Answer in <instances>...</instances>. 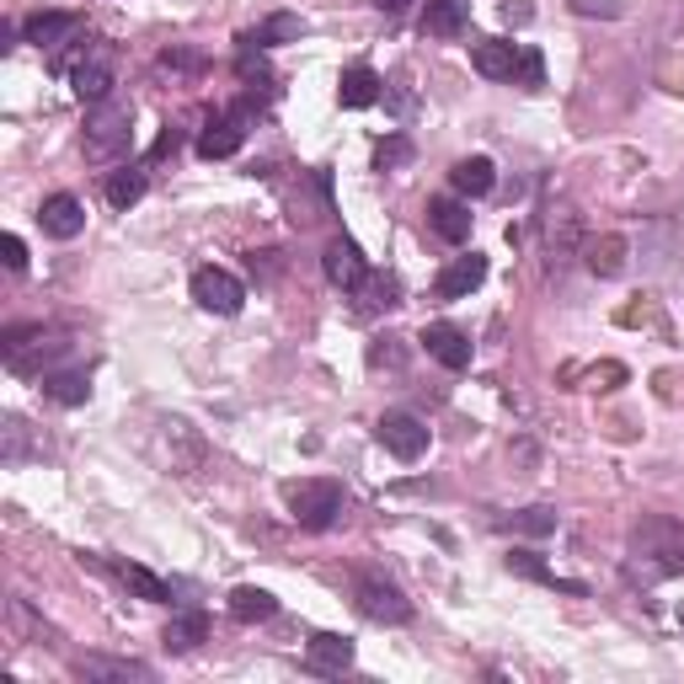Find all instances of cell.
<instances>
[{"label": "cell", "instance_id": "obj_1", "mask_svg": "<svg viewBox=\"0 0 684 684\" xmlns=\"http://www.w3.org/2000/svg\"><path fill=\"white\" fill-rule=\"evenodd\" d=\"M134 145V108L128 102H97V113L86 119V156L91 161H119Z\"/></svg>", "mask_w": 684, "mask_h": 684}, {"label": "cell", "instance_id": "obj_2", "mask_svg": "<svg viewBox=\"0 0 684 684\" xmlns=\"http://www.w3.org/2000/svg\"><path fill=\"white\" fill-rule=\"evenodd\" d=\"M0 354H5V363H11L16 374H38L43 363H54L65 354V337L48 332V326H11L5 343H0Z\"/></svg>", "mask_w": 684, "mask_h": 684}, {"label": "cell", "instance_id": "obj_3", "mask_svg": "<svg viewBox=\"0 0 684 684\" xmlns=\"http://www.w3.org/2000/svg\"><path fill=\"white\" fill-rule=\"evenodd\" d=\"M637 562H652V572H680L684 567V524L680 519H647L637 524Z\"/></svg>", "mask_w": 684, "mask_h": 684}, {"label": "cell", "instance_id": "obj_4", "mask_svg": "<svg viewBox=\"0 0 684 684\" xmlns=\"http://www.w3.org/2000/svg\"><path fill=\"white\" fill-rule=\"evenodd\" d=\"M289 508H294V519L305 524V529H332L337 524V514H343V486L337 482H294L289 492Z\"/></svg>", "mask_w": 684, "mask_h": 684}, {"label": "cell", "instance_id": "obj_5", "mask_svg": "<svg viewBox=\"0 0 684 684\" xmlns=\"http://www.w3.org/2000/svg\"><path fill=\"white\" fill-rule=\"evenodd\" d=\"M70 86H76L81 102H108L113 86H119V76H113V48H108V43H91L81 65H70Z\"/></svg>", "mask_w": 684, "mask_h": 684}, {"label": "cell", "instance_id": "obj_6", "mask_svg": "<svg viewBox=\"0 0 684 684\" xmlns=\"http://www.w3.org/2000/svg\"><path fill=\"white\" fill-rule=\"evenodd\" d=\"M193 300H199L203 311H214V316H236L246 305V289L236 273H225V268H199L193 273Z\"/></svg>", "mask_w": 684, "mask_h": 684}, {"label": "cell", "instance_id": "obj_7", "mask_svg": "<svg viewBox=\"0 0 684 684\" xmlns=\"http://www.w3.org/2000/svg\"><path fill=\"white\" fill-rule=\"evenodd\" d=\"M359 609L369 620H380V626H406V620H412V604H406L402 588L385 583V578H359Z\"/></svg>", "mask_w": 684, "mask_h": 684}, {"label": "cell", "instance_id": "obj_8", "mask_svg": "<svg viewBox=\"0 0 684 684\" xmlns=\"http://www.w3.org/2000/svg\"><path fill=\"white\" fill-rule=\"evenodd\" d=\"M380 444H385L396 460L412 466V460L428 455V428H423L412 412H385V417H380Z\"/></svg>", "mask_w": 684, "mask_h": 684}, {"label": "cell", "instance_id": "obj_9", "mask_svg": "<svg viewBox=\"0 0 684 684\" xmlns=\"http://www.w3.org/2000/svg\"><path fill=\"white\" fill-rule=\"evenodd\" d=\"M38 220H43V231L54 236V242H76L86 231V203L76 199V193H48L38 209Z\"/></svg>", "mask_w": 684, "mask_h": 684}, {"label": "cell", "instance_id": "obj_10", "mask_svg": "<svg viewBox=\"0 0 684 684\" xmlns=\"http://www.w3.org/2000/svg\"><path fill=\"white\" fill-rule=\"evenodd\" d=\"M326 279L337 283V289H363L369 283V262H363V251L354 242H332L322 257Z\"/></svg>", "mask_w": 684, "mask_h": 684}, {"label": "cell", "instance_id": "obj_11", "mask_svg": "<svg viewBox=\"0 0 684 684\" xmlns=\"http://www.w3.org/2000/svg\"><path fill=\"white\" fill-rule=\"evenodd\" d=\"M423 348H428L444 369H466V363H471V337H466L460 326H449V322L423 326Z\"/></svg>", "mask_w": 684, "mask_h": 684}, {"label": "cell", "instance_id": "obj_12", "mask_svg": "<svg viewBox=\"0 0 684 684\" xmlns=\"http://www.w3.org/2000/svg\"><path fill=\"white\" fill-rule=\"evenodd\" d=\"M246 128H242V113H225V119H209V128L199 134V156L203 161H231L242 150Z\"/></svg>", "mask_w": 684, "mask_h": 684}, {"label": "cell", "instance_id": "obj_13", "mask_svg": "<svg viewBox=\"0 0 684 684\" xmlns=\"http://www.w3.org/2000/svg\"><path fill=\"white\" fill-rule=\"evenodd\" d=\"M482 279H486V257H482V251L455 257V262L439 273V300H466L471 289H482Z\"/></svg>", "mask_w": 684, "mask_h": 684}, {"label": "cell", "instance_id": "obj_14", "mask_svg": "<svg viewBox=\"0 0 684 684\" xmlns=\"http://www.w3.org/2000/svg\"><path fill=\"white\" fill-rule=\"evenodd\" d=\"M471 65L482 70L486 81H514V65H519V43H508V38H482V43H476V54H471Z\"/></svg>", "mask_w": 684, "mask_h": 684}, {"label": "cell", "instance_id": "obj_15", "mask_svg": "<svg viewBox=\"0 0 684 684\" xmlns=\"http://www.w3.org/2000/svg\"><path fill=\"white\" fill-rule=\"evenodd\" d=\"M76 27H81V16H76V11H38V16H27V22H22V38L38 43V48H54L59 38H70Z\"/></svg>", "mask_w": 684, "mask_h": 684}, {"label": "cell", "instance_id": "obj_16", "mask_svg": "<svg viewBox=\"0 0 684 684\" xmlns=\"http://www.w3.org/2000/svg\"><path fill=\"white\" fill-rule=\"evenodd\" d=\"M428 225H434L449 246L471 242V209H466L460 199H434L428 203Z\"/></svg>", "mask_w": 684, "mask_h": 684}, {"label": "cell", "instance_id": "obj_17", "mask_svg": "<svg viewBox=\"0 0 684 684\" xmlns=\"http://www.w3.org/2000/svg\"><path fill=\"white\" fill-rule=\"evenodd\" d=\"M449 182H455L460 199H482V193H492V182H497V166L486 161V156H466V161H455Z\"/></svg>", "mask_w": 684, "mask_h": 684}, {"label": "cell", "instance_id": "obj_18", "mask_svg": "<svg viewBox=\"0 0 684 684\" xmlns=\"http://www.w3.org/2000/svg\"><path fill=\"white\" fill-rule=\"evenodd\" d=\"M311 669L316 674H343L348 663H354V642L348 637H337V631H322V637H311Z\"/></svg>", "mask_w": 684, "mask_h": 684}, {"label": "cell", "instance_id": "obj_19", "mask_svg": "<svg viewBox=\"0 0 684 684\" xmlns=\"http://www.w3.org/2000/svg\"><path fill=\"white\" fill-rule=\"evenodd\" d=\"M466 22H471V0H428V11H423V33H434V38H455Z\"/></svg>", "mask_w": 684, "mask_h": 684}, {"label": "cell", "instance_id": "obj_20", "mask_svg": "<svg viewBox=\"0 0 684 684\" xmlns=\"http://www.w3.org/2000/svg\"><path fill=\"white\" fill-rule=\"evenodd\" d=\"M43 391H48V402L81 406L86 396H91V380H86V369H48V374H43Z\"/></svg>", "mask_w": 684, "mask_h": 684}, {"label": "cell", "instance_id": "obj_21", "mask_svg": "<svg viewBox=\"0 0 684 684\" xmlns=\"http://www.w3.org/2000/svg\"><path fill=\"white\" fill-rule=\"evenodd\" d=\"M113 572H119V583L134 594V599H150V604H166L171 599V588H166L161 578L150 572V567H139V562H113Z\"/></svg>", "mask_w": 684, "mask_h": 684}, {"label": "cell", "instance_id": "obj_22", "mask_svg": "<svg viewBox=\"0 0 684 684\" xmlns=\"http://www.w3.org/2000/svg\"><path fill=\"white\" fill-rule=\"evenodd\" d=\"M300 38H305V22L294 11H279V16L257 22V33L246 38V48H279V43H300Z\"/></svg>", "mask_w": 684, "mask_h": 684}, {"label": "cell", "instance_id": "obj_23", "mask_svg": "<svg viewBox=\"0 0 684 684\" xmlns=\"http://www.w3.org/2000/svg\"><path fill=\"white\" fill-rule=\"evenodd\" d=\"M337 97H343V108H374L380 102V76L369 65H354V70H343Z\"/></svg>", "mask_w": 684, "mask_h": 684}, {"label": "cell", "instance_id": "obj_24", "mask_svg": "<svg viewBox=\"0 0 684 684\" xmlns=\"http://www.w3.org/2000/svg\"><path fill=\"white\" fill-rule=\"evenodd\" d=\"M231 615H236L242 626H257V620H273V615H279V599H273L268 588H251V583H246V588L231 594Z\"/></svg>", "mask_w": 684, "mask_h": 684}, {"label": "cell", "instance_id": "obj_25", "mask_svg": "<svg viewBox=\"0 0 684 684\" xmlns=\"http://www.w3.org/2000/svg\"><path fill=\"white\" fill-rule=\"evenodd\" d=\"M588 273H599V279L626 273V242H620V236H599V242H588Z\"/></svg>", "mask_w": 684, "mask_h": 684}, {"label": "cell", "instance_id": "obj_26", "mask_svg": "<svg viewBox=\"0 0 684 684\" xmlns=\"http://www.w3.org/2000/svg\"><path fill=\"white\" fill-rule=\"evenodd\" d=\"M203 637H209V615H199V609H188V615H177V620L166 626V647H171V652H193Z\"/></svg>", "mask_w": 684, "mask_h": 684}, {"label": "cell", "instance_id": "obj_27", "mask_svg": "<svg viewBox=\"0 0 684 684\" xmlns=\"http://www.w3.org/2000/svg\"><path fill=\"white\" fill-rule=\"evenodd\" d=\"M76 674L81 680H150L145 663H119V658H81Z\"/></svg>", "mask_w": 684, "mask_h": 684}, {"label": "cell", "instance_id": "obj_28", "mask_svg": "<svg viewBox=\"0 0 684 684\" xmlns=\"http://www.w3.org/2000/svg\"><path fill=\"white\" fill-rule=\"evenodd\" d=\"M139 199H145V171L119 166V171L108 177V203H113V209H134Z\"/></svg>", "mask_w": 684, "mask_h": 684}, {"label": "cell", "instance_id": "obj_29", "mask_svg": "<svg viewBox=\"0 0 684 684\" xmlns=\"http://www.w3.org/2000/svg\"><path fill=\"white\" fill-rule=\"evenodd\" d=\"M406 161H412V139H406V134H391V139L374 145V166H380V171H396V166H406Z\"/></svg>", "mask_w": 684, "mask_h": 684}, {"label": "cell", "instance_id": "obj_30", "mask_svg": "<svg viewBox=\"0 0 684 684\" xmlns=\"http://www.w3.org/2000/svg\"><path fill=\"white\" fill-rule=\"evenodd\" d=\"M514 81H519V86H546V59H540V48H519Z\"/></svg>", "mask_w": 684, "mask_h": 684}, {"label": "cell", "instance_id": "obj_31", "mask_svg": "<svg viewBox=\"0 0 684 684\" xmlns=\"http://www.w3.org/2000/svg\"><path fill=\"white\" fill-rule=\"evenodd\" d=\"M514 529H524V535H551V529H557V514H551V508H524V514H514Z\"/></svg>", "mask_w": 684, "mask_h": 684}, {"label": "cell", "instance_id": "obj_32", "mask_svg": "<svg viewBox=\"0 0 684 684\" xmlns=\"http://www.w3.org/2000/svg\"><path fill=\"white\" fill-rule=\"evenodd\" d=\"M0 257H5L11 273H22V268H27V246H22V236H0Z\"/></svg>", "mask_w": 684, "mask_h": 684}, {"label": "cell", "instance_id": "obj_33", "mask_svg": "<svg viewBox=\"0 0 684 684\" xmlns=\"http://www.w3.org/2000/svg\"><path fill=\"white\" fill-rule=\"evenodd\" d=\"M236 76H242V81H262V86H268V65H262V59L246 48L242 59H236Z\"/></svg>", "mask_w": 684, "mask_h": 684}, {"label": "cell", "instance_id": "obj_34", "mask_svg": "<svg viewBox=\"0 0 684 684\" xmlns=\"http://www.w3.org/2000/svg\"><path fill=\"white\" fill-rule=\"evenodd\" d=\"M171 150H177V134L166 128V134H161V145H156V161H161V156H171Z\"/></svg>", "mask_w": 684, "mask_h": 684}, {"label": "cell", "instance_id": "obj_35", "mask_svg": "<svg viewBox=\"0 0 684 684\" xmlns=\"http://www.w3.org/2000/svg\"><path fill=\"white\" fill-rule=\"evenodd\" d=\"M374 5H380V11H391V16H396V11H406V5H412V0H374Z\"/></svg>", "mask_w": 684, "mask_h": 684}, {"label": "cell", "instance_id": "obj_36", "mask_svg": "<svg viewBox=\"0 0 684 684\" xmlns=\"http://www.w3.org/2000/svg\"><path fill=\"white\" fill-rule=\"evenodd\" d=\"M680 615H684V609H680Z\"/></svg>", "mask_w": 684, "mask_h": 684}]
</instances>
